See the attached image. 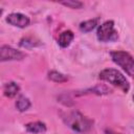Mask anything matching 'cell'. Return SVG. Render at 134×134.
Masks as SVG:
<instances>
[{"instance_id": "1", "label": "cell", "mask_w": 134, "mask_h": 134, "mask_svg": "<svg viewBox=\"0 0 134 134\" xmlns=\"http://www.w3.org/2000/svg\"><path fill=\"white\" fill-rule=\"evenodd\" d=\"M64 122L74 132L86 133L92 127V120L84 116L79 111H70L63 116Z\"/></svg>"}, {"instance_id": "2", "label": "cell", "mask_w": 134, "mask_h": 134, "mask_svg": "<svg viewBox=\"0 0 134 134\" xmlns=\"http://www.w3.org/2000/svg\"><path fill=\"white\" fill-rule=\"evenodd\" d=\"M99 79L102 81L108 82L109 84L119 88L125 93L129 92L130 90V84L126 79V76L114 68H106L102 70L99 72Z\"/></svg>"}, {"instance_id": "3", "label": "cell", "mask_w": 134, "mask_h": 134, "mask_svg": "<svg viewBox=\"0 0 134 134\" xmlns=\"http://www.w3.org/2000/svg\"><path fill=\"white\" fill-rule=\"evenodd\" d=\"M112 61L121 67V69L131 77L134 79V58L127 51L116 50L110 53Z\"/></svg>"}, {"instance_id": "4", "label": "cell", "mask_w": 134, "mask_h": 134, "mask_svg": "<svg viewBox=\"0 0 134 134\" xmlns=\"http://www.w3.org/2000/svg\"><path fill=\"white\" fill-rule=\"evenodd\" d=\"M96 37L100 42H113L118 38V34L114 28V22L112 20L106 21L100 24L96 31Z\"/></svg>"}, {"instance_id": "5", "label": "cell", "mask_w": 134, "mask_h": 134, "mask_svg": "<svg viewBox=\"0 0 134 134\" xmlns=\"http://www.w3.org/2000/svg\"><path fill=\"white\" fill-rule=\"evenodd\" d=\"M26 57L24 52L21 50H17L8 45H2L0 48V61H20Z\"/></svg>"}, {"instance_id": "6", "label": "cell", "mask_w": 134, "mask_h": 134, "mask_svg": "<svg viewBox=\"0 0 134 134\" xmlns=\"http://www.w3.org/2000/svg\"><path fill=\"white\" fill-rule=\"evenodd\" d=\"M6 22L9 25H13L19 28H24L29 25L30 20L27 16L21 13H12L6 17Z\"/></svg>"}, {"instance_id": "7", "label": "cell", "mask_w": 134, "mask_h": 134, "mask_svg": "<svg viewBox=\"0 0 134 134\" xmlns=\"http://www.w3.org/2000/svg\"><path fill=\"white\" fill-rule=\"evenodd\" d=\"M25 129L27 132L32 133V134H40V133H44L46 132L47 128L46 125L42 121H32V122H28L25 125Z\"/></svg>"}, {"instance_id": "8", "label": "cell", "mask_w": 134, "mask_h": 134, "mask_svg": "<svg viewBox=\"0 0 134 134\" xmlns=\"http://www.w3.org/2000/svg\"><path fill=\"white\" fill-rule=\"evenodd\" d=\"M73 39H74V34L71 30H65L62 34H60L58 43L62 48H66L71 44Z\"/></svg>"}, {"instance_id": "9", "label": "cell", "mask_w": 134, "mask_h": 134, "mask_svg": "<svg viewBox=\"0 0 134 134\" xmlns=\"http://www.w3.org/2000/svg\"><path fill=\"white\" fill-rule=\"evenodd\" d=\"M20 91V87L17 83L15 82H9L7 84H5L4 86V89H3V92H4V95L6 97H9V98H13L15 97Z\"/></svg>"}, {"instance_id": "10", "label": "cell", "mask_w": 134, "mask_h": 134, "mask_svg": "<svg viewBox=\"0 0 134 134\" xmlns=\"http://www.w3.org/2000/svg\"><path fill=\"white\" fill-rule=\"evenodd\" d=\"M97 22H98V19L97 18L86 20V21H83V22L80 23L79 28H80V30L82 32H90V31H92L96 27Z\"/></svg>"}, {"instance_id": "11", "label": "cell", "mask_w": 134, "mask_h": 134, "mask_svg": "<svg viewBox=\"0 0 134 134\" xmlns=\"http://www.w3.org/2000/svg\"><path fill=\"white\" fill-rule=\"evenodd\" d=\"M30 100L24 96V95H20L16 102V108L20 111V112H24L26 110H28L30 108Z\"/></svg>"}, {"instance_id": "12", "label": "cell", "mask_w": 134, "mask_h": 134, "mask_svg": "<svg viewBox=\"0 0 134 134\" xmlns=\"http://www.w3.org/2000/svg\"><path fill=\"white\" fill-rule=\"evenodd\" d=\"M48 79L54 83H64L68 81V77L66 75H64L63 73L59 71H54V70L48 72Z\"/></svg>"}, {"instance_id": "13", "label": "cell", "mask_w": 134, "mask_h": 134, "mask_svg": "<svg viewBox=\"0 0 134 134\" xmlns=\"http://www.w3.org/2000/svg\"><path fill=\"white\" fill-rule=\"evenodd\" d=\"M111 92H112V90L109 87H107L106 85H97L92 89L86 90V92H84V93H95L97 95H103V94H108Z\"/></svg>"}, {"instance_id": "14", "label": "cell", "mask_w": 134, "mask_h": 134, "mask_svg": "<svg viewBox=\"0 0 134 134\" xmlns=\"http://www.w3.org/2000/svg\"><path fill=\"white\" fill-rule=\"evenodd\" d=\"M61 4H63L64 6H67L69 8H73V9H79L83 7V2L77 1V0H67V1H61Z\"/></svg>"}, {"instance_id": "15", "label": "cell", "mask_w": 134, "mask_h": 134, "mask_svg": "<svg viewBox=\"0 0 134 134\" xmlns=\"http://www.w3.org/2000/svg\"><path fill=\"white\" fill-rule=\"evenodd\" d=\"M19 45H20L21 47L29 48V47H32V46H35L36 44H35V42H34V40H32V39H30V38H23V39L20 41Z\"/></svg>"}, {"instance_id": "16", "label": "cell", "mask_w": 134, "mask_h": 134, "mask_svg": "<svg viewBox=\"0 0 134 134\" xmlns=\"http://www.w3.org/2000/svg\"><path fill=\"white\" fill-rule=\"evenodd\" d=\"M105 134H120V133H117V132H114V131H112V130H106L105 131Z\"/></svg>"}, {"instance_id": "17", "label": "cell", "mask_w": 134, "mask_h": 134, "mask_svg": "<svg viewBox=\"0 0 134 134\" xmlns=\"http://www.w3.org/2000/svg\"><path fill=\"white\" fill-rule=\"evenodd\" d=\"M133 100H134V95H133Z\"/></svg>"}]
</instances>
